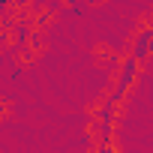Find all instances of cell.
<instances>
[{
    "label": "cell",
    "mask_w": 153,
    "mask_h": 153,
    "mask_svg": "<svg viewBox=\"0 0 153 153\" xmlns=\"http://www.w3.org/2000/svg\"><path fill=\"white\" fill-rule=\"evenodd\" d=\"M141 60L138 57H132V54H126L120 63H117V78H114V90H111V99L114 102H123V99H129V93H132V87L138 84V78H141Z\"/></svg>",
    "instance_id": "cell-1"
},
{
    "label": "cell",
    "mask_w": 153,
    "mask_h": 153,
    "mask_svg": "<svg viewBox=\"0 0 153 153\" xmlns=\"http://www.w3.org/2000/svg\"><path fill=\"white\" fill-rule=\"evenodd\" d=\"M150 48H153V30L144 24V27L135 33V42H132V57H138L141 63H147V57H150Z\"/></svg>",
    "instance_id": "cell-2"
},
{
    "label": "cell",
    "mask_w": 153,
    "mask_h": 153,
    "mask_svg": "<svg viewBox=\"0 0 153 153\" xmlns=\"http://www.w3.org/2000/svg\"><path fill=\"white\" fill-rule=\"evenodd\" d=\"M117 111H120V102H114L111 96L96 108V120H102V123H114L117 120Z\"/></svg>",
    "instance_id": "cell-3"
}]
</instances>
